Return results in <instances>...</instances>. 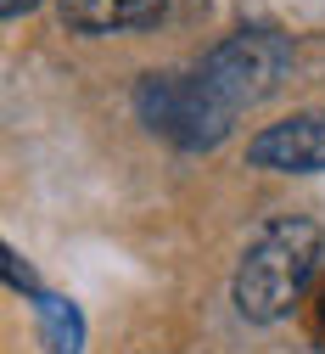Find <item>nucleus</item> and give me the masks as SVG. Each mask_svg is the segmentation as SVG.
Wrapping results in <instances>:
<instances>
[{
	"mask_svg": "<svg viewBox=\"0 0 325 354\" xmlns=\"http://www.w3.org/2000/svg\"><path fill=\"white\" fill-rule=\"evenodd\" d=\"M308 326H314V337H319V343H325V292H319V298H314V315H308Z\"/></svg>",
	"mask_w": 325,
	"mask_h": 354,
	"instance_id": "7",
	"label": "nucleus"
},
{
	"mask_svg": "<svg viewBox=\"0 0 325 354\" xmlns=\"http://www.w3.org/2000/svg\"><path fill=\"white\" fill-rule=\"evenodd\" d=\"M168 17V0H62V23L79 34H124Z\"/></svg>",
	"mask_w": 325,
	"mask_h": 354,
	"instance_id": "5",
	"label": "nucleus"
},
{
	"mask_svg": "<svg viewBox=\"0 0 325 354\" xmlns=\"http://www.w3.org/2000/svg\"><path fill=\"white\" fill-rule=\"evenodd\" d=\"M247 158L275 174H319L325 169V113H297L253 136Z\"/></svg>",
	"mask_w": 325,
	"mask_h": 354,
	"instance_id": "4",
	"label": "nucleus"
},
{
	"mask_svg": "<svg viewBox=\"0 0 325 354\" xmlns=\"http://www.w3.org/2000/svg\"><path fill=\"white\" fill-rule=\"evenodd\" d=\"M34 309H39V326H45V348H51V354H79V343H84L79 309L68 298H51V292H39Z\"/></svg>",
	"mask_w": 325,
	"mask_h": 354,
	"instance_id": "6",
	"label": "nucleus"
},
{
	"mask_svg": "<svg viewBox=\"0 0 325 354\" xmlns=\"http://www.w3.org/2000/svg\"><path fill=\"white\" fill-rule=\"evenodd\" d=\"M292 68V39L286 34H275V28H242V34H230L219 39V46L202 57V84L230 107V113H242L253 102H264L275 84L286 79Z\"/></svg>",
	"mask_w": 325,
	"mask_h": 354,
	"instance_id": "3",
	"label": "nucleus"
},
{
	"mask_svg": "<svg viewBox=\"0 0 325 354\" xmlns=\"http://www.w3.org/2000/svg\"><path fill=\"white\" fill-rule=\"evenodd\" d=\"M325 264V231L314 219H275L236 264V309L247 321H281L303 304Z\"/></svg>",
	"mask_w": 325,
	"mask_h": 354,
	"instance_id": "1",
	"label": "nucleus"
},
{
	"mask_svg": "<svg viewBox=\"0 0 325 354\" xmlns=\"http://www.w3.org/2000/svg\"><path fill=\"white\" fill-rule=\"evenodd\" d=\"M28 6H39V0H0V12H6V17H23Z\"/></svg>",
	"mask_w": 325,
	"mask_h": 354,
	"instance_id": "8",
	"label": "nucleus"
},
{
	"mask_svg": "<svg viewBox=\"0 0 325 354\" xmlns=\"http://www.w3.org/2000/svg\"><path fill=\"white\" fill-rule=\"evenodd\" d=\"M135 107H141L146 129H157V136H168L174 147L185 152H202V147H219L230 136V113L208 84L202 73H152L141 79V91H135Z\"/></svg>",
	"mask_w": 325,
	"mask_h": 354,
	"instance_id": "2",
	"label": "nucleus"
}]
</instances>
